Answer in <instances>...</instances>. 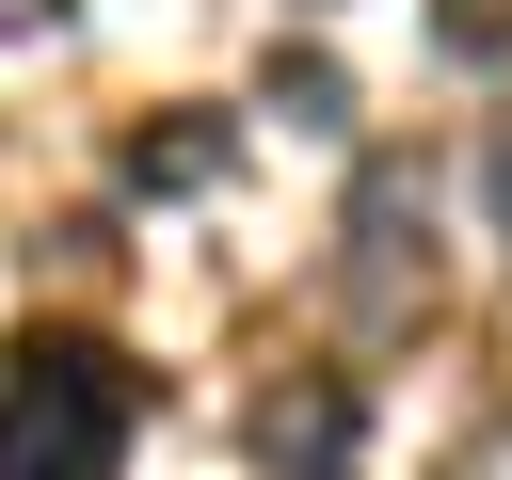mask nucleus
<instances>
[{
	"label": "nucleus",
	"instance_id": "1a4fd4ad",
	"mask_svg": "<svg viewBox=\"0 0 512 480\" xmlns=\"http://www.w3.org/2000/svg\"><path fill=\"white\" fill-rule=\"evenodd\" d=\"M64 16H80V0H0V32H64Z\"/></svg>",
	"mask_w": 512,
	"mask_h": 480
},
{
	"label": "nucleus",
	"instance_id": "f03ea898",
	"mask_svg": "<svg viewBox=\"0 0 512 480\" xmlns=\"http://www.w3.org/2000/svg\"><path fill=\"white\" fill-rule=\"evenodd\" d=\"M336 240H352V256H336L352 336H416V320H432V288H448V272H432V176H416V160H368Z\"/></svg>",
	"mask_w": 512,
	"mask_h": 480
},
{
	"label": "nucleus",
	"instance_id": "6e6552de",
	"mask_svg": "<svg viewBox=\"0 0 512 480\" xmlns=\"http://www.w3.org/2000/svg\"><path fill=\"white\" fill-rule=\"evenodd\" d=\"M480 192H496V224H512V128H496V144H480Z\"/></svg>",
	"mask_w": 512,
	"mask_h": 480
},
{
	"label": "nucleus",
	"instance_id": "7ed1b4c3",
	"mask_svg": "<svg viewBox=\"0 0 512 480\" xmlns=\"http://www.w3.org/2000/svg\"><path fill=\"white\" fill-rule=\"evenodd\" d=\"M256 448H272V480H336V448H352V384H272V400H256Z\"/></svg>",
	"mask_w": 512,
	"mask_h": 480
},
{
	"label": "nucleus",
	"instance_id": "f257e3e1",
	"mask_svg": "<svg viewBox=\"0 0 512 480\" xmlns=\"http://www.w3.org/2000/svg\"><path fill=\"white\" fill-rule=\"evenodd\" d=\"M144 368L112 336H16L0 352V480H128Z\"/></svg>",
	"mask_w": 512,
	"mask_h": 480
},
{
	"label": "nucleus",
	"instance_id": "20e7f679",
	"mask_svg": "<svg viewBox=\"0 0 512 480\" xmlns=\"http://www.w3.org/2000/svg\"><path fill=\"white\" fill-rule=\"evenodd\" d=\"M224 176V112H160V128H128V192H208Z\"/></svg>",
	"mask_w": 512,
	"mask_h": 480
},
{
	"label": "nucleus",
	"instance_id": "39448f33",
	"mask_svg": "<svg viewBox=\"0 0 512 480\" xmlns=\"http://www.w3.org/2000/svg\"><path fill=\"white\" fill-rule=\"evenodd\" d=\"M256 96H272L288 128H352V80H336L320 48H272V80H256Z\"/></svg>",
	"mask_w": 512,
	"mask_h": 480
},
{
	"label": "nucleus",
	"instance_id": "423d86ee",
	"mask_svg": "<svg viewBox=\"0 0 512 480\" xmlns=\"http://www.w3.org/2000/svg\"><path fill=\"white\" fill-rule=\"evenodd\" d=\"M432 32H448V64H512V0H432Z\"/></svg>",
	"mask_w": 512,
	"mask_h": 480
},
{
	"label": "nucleus",
	"instance_id": "0eeeda50",
	"mask_svg": "<svg viewBox=\"0 0 512 480\" xmlns=\"http://www.w3.org/2000/svg\"><path fill=\"white\" fill-rule=\"evenodd\" d=\"M432 480H512V416H464V432H448V464H432Z\"/></svg>",
	"mask_w": 512,
	"mask_h": 480
}]
</instances>
